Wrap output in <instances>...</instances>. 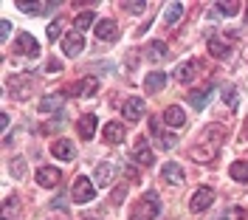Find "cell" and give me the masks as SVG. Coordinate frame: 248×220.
<instances>
[{
  "instance_id": "cell-5",
  "label": "cell",
  "mask_w": 248,
  "mask_h": 220,
  "mask_svg": "<svg viewBox=\"0 0 248 220\" xmlns=\"http://www.w3.org/2000/svg\"><path fill=\"white\" fill-rule=\"evenodd\" d=\"M212 204H215V189L201 187V189H195V195H192V201H189V209L198 215V212H206Z\"/></svg>"
},
{
  "instance_id": "cell-14",
  "label": "cell",
  "mask_w": 248,
  "mask_h": 220,
  "mask_svg": "<svg viewBox=\"0 0 248 220\" xmlns=\"http://www.w3.org/2000/svg\"><path fill=\"white\" fill-rule=\"evenodd\" d=\"M102 136H105V141L108 144H122L124 136H127V127H124L122 122H108L105 130H102Z\"/></svg>"
},
{
  "instance_id": "cell-23",
  "label": "cell",
  "mask_w": 248,
  "mask_h": 220,
  "mask_svg": "<svg viewBox=\"0 0 248 220\" xmlns=\"http://www.w3.org/2000/svg\"><path fill=\"white\" fill-rule=\"evenodd\" d=\"M74 26H77L79 34L93 29V26H99V23H96V12H91V9H88V12H79V15L74 17Z\"/></svg>"
},
{
  "instance_id": "cell-19",
  "label": "cell",
  "mask_w": 248,
  "mask_h": 220,
  "mask_svg": "<svg viewBox=\"0 0 248 220\" xmlns=\"http://www.w3.org/2000/svg\"><path fill=\"white\" fill-rule=\"evenodd\" d=\"M77 130H79V136H82L85 141H91L93 136H96V116H93V113L82 116V119L77 122Z\"/></svg>"
},
{
  "instance_id": "cell-21",
  "label": "cell",
  "mask_w": 248,
  "mask_h": 220,
  "mask_svg": "<svg viewBox=\"0 0 248 220\" xmlns=\"http://www.w3.org/2000/svg\"><path fill=\"white\" fill-rule=\"evenodd\" d=\"M164 122H167V127L178 130V127L186 125V113L178 108V105H172V108H167V113H164Z\"/></svg>"
},
{
  "instance_id": "cell-42",
  "label": "cell",
  "mask_w": 248,
  "mask_h": 220,
  "mask_svg": "<svg viewBox=\"0 0 248 220\" xmlns=\"http://www.w3.org/2000/svg\"><path fill=\"white\" fill-rule=\"evenodd\" d=\"M246 23H248V15H246Z\"/></svg>"
},
{
  "instance_id": "cell-40",
  "label": "cell",
  "mask_w": 248,
  "mask_h": 220,
  "mask_svg": "<svg viewBox=\"0 0 248 220\" xmlns=\"http://www.w3.org/2000/svg\"><path fill=\"white\" fill-rule=\"evenodd\" d=\"M9 122H12V119H9V113H3V116H0V127H3V130H9Z\"/></svg>"
},
{
  "instance_id": "cell-32",
  "label": "cell",
  "mask_w": 248,
  "mask_h": 220,
  "mask_svg": "<svg viewBox=\"0 0 248 220\" xmlns=\"http://www.w3.org/2000/svg\"><path fill=\"white\" fill-rule=\"evenodd\" d=\"M17 209H20V201L17 198H6V204H3V220H12Z\"/></svg>"
},
{
  "instance_id": "cell-29",
  "label": "cell",
  "mask_w": 248,
  "mask_h": 220,
  "mask_svg": "<svg viewBox=\"0 0 248 220\" xmlns=\"http://www.w3.org/2000/svg\"><path fill=\"white\" fill-rule=\"evenodd\" d=\"M223 105H226L229 110H237L240 96H237V88H234V85H226V88H223Z\"/></svg>"
},
{
  "instance_id": "cell-27",
  "label": "cell",
  "mask_w": 248,
  "mask_h": 220,
  "mask_svg": "<svg viewBox=\"0 0 248 220\" xmlns=\"http://www.w3.org/2000/svg\"><path fill=\"white\" fill-rule=\"evenodd\" d=\"M31 91H34V82L26 79V85H15V82H9V94L15 96V99H29Z\"/></svg>"
},
{
  "instance_id": "cell-13",
  "label": "cell",
  "mask_w": 248,
  "mask_h": 220,
  "mask_svg": "<svg viewBox=\"0 0 248 220\" xmlns=\"http://www.w3.org/2000/svg\"><path fill=\"white\" fill-rule=\"evenodd\" d=\"M17 54H26V57H40V46H37V40L31 37L29 31H23L20 37H17Z\"/></svg>"
},
{
  "instance_id": "cell-17",
  "label": "cell",
  "mask_w": 248,
  "mask_h": 220,
  "mask_svg": "<svg viewBox=\"0 0 248 220\" xmlns=\"http://www.w3.org/2000/svg\"><path fill=\"white\" fill-rule=\"evenodd\" d=\"M96 37L105 40V43H116V40H119V26H116L113 20H99V26H96Z\"/></svg>"
},
{
  "instance_id": "cell-26",
  "label": "cell",
  "mask_w": 248,
  "mask_h": 220,
  "mask_svg": "<svg viewBox=\"0 0 248 220\" xmlns=\"http://www.w3.org/2000/svg\"><path fill=\"white\" fill-rule=\"evenodd\" d=\"M164 57H167V43H164V40H153V43L147 46V60L161 63Z\"/></svg>"
},
{
  "instance_id": "cell-15",
  "label": "cell",
  "mask_w": 248,
  "mask_h": 220,
  "mask_svg": "<svg viewBox=\"0 0 248 220\" xmlns=\"http://www.w3.org/2000/svg\"><path fill=\"white\" fill-rule=\"evenodd\" d=\"M99 91V82L93 77H88V79H79V82H74L71 88H68V94L71 96H93Z\"/></svg>"
},
{
  "instance_id": "cell-35",
  "label": "cell",
  "mask_w": 248,
  "mask_h": 220,
  "mask_svg": "<svg viewBox=\"0 0 248 220\" xmlns=\"http://www.w3.org/2000/svg\"><path fill=\"white\" fill-rule=\"evenodd\" d=\"M12 175L15 178H23L26 175V161L23 158H12Z\"/></svg>"
},
{
  "instance_id": "cell-11",
  "label": "cell",
  "mask_w": 248,
  "mask_h": 220,
  "mask_svg": "<svg viewBox=\"0 0 248 220\" xmlns=\"http://www.w3.org/2000/svg\"><path fill=\"white\" fill-rule=\"evenodd\" d=\"M51 153H54V158H60V161H74L77 158V144L71 141V139H60V141H54Z\"/></svg>"
},
{
  "instance_id": "cell-8",
  "label": "cell",
  "mask_w": 248,
  "mask_h": 220,
  "mask_svg": "<svg viewBox=\"0 0 248 220\" xmlns=\"http://www.w3.org/2000/svg\"><path fill=\"white\" fill-rule=\"evenodd\" d=\"M34 178H37V184H40L43 189H54L62 181V173L57 170V167H40Z\"/></svg>"
},
{
  "instance_id": "cell-41",
  "label": "cell",
  "mask_w": 248,
  "mask_h": 220,
  "mask_svg": "<svg viewBox=\"0 0 248 220\" xmlns=\"http://www.w3.org/2000/svg\"><path fill=\"white\" fill-rule=\"evenodd\" d=\"M85 220H96V218H85Z\"/></svg>"
},
{
  "instance_id": "cell-12",
  "label": "cell",
  "mask_w": 248,
  "mask_h": 220,
  "mask_svg": "<svg viewBox=\"0 0 248 220\" xmlns=\"http://www.w3.org/2000/svg\"><path fill=\"white\" fill-rule=\"evenodd\" d=\"M161 178L172 184V187H181L184 184V170H181V164H175V161H167L164 167H161Z\"/></svg>"
},
{
  "instance_id": "cell-7",
  "label": "cell",
  "mask_w": 248,
  "mask_h": 220,
  "mask_svg": "<svg viewBox=\"0 0 248 220\" xmlns=\"http://www.w3.org/2000/svg\"><path fill=\"white\" fill-rule=\"evenodd\" d=\"M122 116L127 119V122H133V125H136L141 116H144V99H139V96H130V99H124Z\"/></svg>"
},
{
  "instance_id": "cell-4",
  "label": "cell",
  "mask_w": 248,
  "mask_h": 220,
  "mask_svg": "<svg viewBox=\"0 0 248 220\" xmlns=\"http://www.w3.org/2000/svg\"><path fill=\"white\" fill-rule=\"evenodd\" d=\"M71 198H74V204H91L93 198H96V184H93V181H88L85 175H82V178H77Z\"/></svg>"
},
{
  "instance_id": "cell-22",
  "label": "cell",
  "mask_w": 248,
  "mask_h": 220,
  "mask_svg": "<svg viewBox=\"0 0 248 220\" xmlns=\"http://www.w3.org/2000/svg\"><path fill=\"white\" fill-rule=\"evenodd\" d=\"M195 74H198V63H195V60H186L184 65L175 68V79H178V82H192Z\"/></svg>"
},
{
  "instance_id": "cell-1",
  "label": "cell",
  "mask_w": 248,
  "mask_h": 220,
  "mask_svg": "<svg viewBox=\"0 0 248 220\" xmlns=\"http://www.w3.org/2000/svg\"><path fill=\"white\" fill-rule=\"evenodd\" d=\"M223 139H226V130L217 125H209L201 133V139L195 141V147H192V158L201 161V164H212L217 153H220V147H223Z\"/></svg>"
},
{
  "instance_id": "cell-2",
  "label": "cell",
  "mask_w": 248,
  "mask_h": 220,
  "mask_svg": "<svg viewBox=\"0 0 248 220\" xmlns=\"http://www.w3.org/2000/svg\"><path fill=\"white\" fill-rule=\"evenodd\" d=\"M161 215V201L155 192H147L139 204L133 206V220H153Z\"/></svg>"
},
{
  "instance_id": "cell-6",
  "label": "cell",
  "mask_w": 248,
  "mask_h": 220,
  "mask_svg": "<svg viewBox=\"0 0 248 220\" xmlns=\"http://www.w3.org/2000/svg\"><path fill=\"white\" fill-rule=\"evenodd\" d=\"M116 175H119V167H116L113 161H102V164L96 167L93 184H96V187H110V184L116 181Z\"/></svg>"
},
{
  "instance_id": "cell-28",
  "label": "cell",
  "mask_w": 248,
  "mask_h": 220,
  "mask_svg": "<svg viewBox=\"0 0 248 220\" xmlns=\"http://www.w3.org/2000/svg\"><path fill=\"white\" fill-rule=\"evenodd\" d=\"M229 173L237 184H246L248 181V161H234L232 167H229Z\"/></svg>"
},
{
  "instance_id": "cell-3",
  "label": "cell",
  "mask_w": 248,
  "mask_h": 220,
  "mask_svg": "<svg viewBox=\"0 0 248 220\" xmlns=\"http://www.w3.org/2000/svg\"><path fill=\"white\" fill-rule=\"evenodd\" d=\"M150 136L155 139V150H172L175 141H178V136H175V133H167V130H164V125H161V119H158V116L150 119Z\"/></svg>"
},
{
  "instance_id": "cell-25",
  "label": "cell",
  "mask_w": 248,
  "mask_h": 220,
  "mask_svg": "<svg viewBox=\"0 0 248 220\" xmlns=\"http://www.w3.org/2000/svg\"><path fill=\"white\" fill-rule=\"evenodd\" d=\"M181 17H184V3H167V9H164V23H167V26H175Z\"/></svg>"
},
{
  "instance_id": "cell-34",
  "label": "cell",
  "mask_w": 248,
  "mask_h": 220,
  "mask_svg": "<svg viewBox=\"0 0 248 220\" xmlns=\"http://www.w3.org/2000/svg\"><path fill=\"white\" fill-rule=\"evenodd\" d=\"M62 119H65V113H57V119H51L48 125H43V133H60L62 130Z\"/></svg>"
},
{
  "instance_id": "cell-18",
  "label": "cell",
  "mask_w": 248,
  "mask_h": 220,
  "mask_svg": "<svg viewBox=\"0 0 248 220\" xmlns=\"http://www.w3.org/2000/svg\"><path fill=\"white\" fill-rule=\"evenodd\" d=\"M62 105H65V94H48L40 99V110L43 113H62Z\"/></svg>"
},
{
  "instance_id": "cell-33",
  "label": "cell",
  "mask_w": 248,
  "mask_h": 220,
  "mask_svg": "<svg viewBox=\"0 0 248 220\" xmlns=\"http://www.w3.org/2000/svg\"><path fill=\"white\" fill-rule=\"evenodd\" d=\"M46 37H48V40H51V43H57V40H60V37H62V20H54V23L48 26Z\"/></svg>"
},
{
  "instance_id": "cell-37",
  "label": "cell",
  "mask_w": 248,
  "mask_h": 220,
  "mask_svg": "<svg viewBox=\"0 0 248 220\" xmlns=\"http://www.w3.org/2000/svg\"><path fill=\"white\" fill-rule=\"evenodd\" d=\"M124 195H127V187H116V192H113V204L116 206L124 204Z\"/></svg>"
},
{
  "instance_id": "cell-36",
  "label": "cell",
  "mask_w": 248,
  "mask_h": 220,
  "mask_svg": "<svg viewBox=\"0 0 248 220\" xmlns=\"http://www.w3.org/2000/svg\"><path fill=\"white\" fill-rule=\"evenodd\" d=\"M122 9L124 12H136V15H139V12L147 9V3H141V0H136V3H122Z\"/></svg>"
},
{
  "instance_id": "cell-39",
  "label": "cell",
  "mask_w": 248,
  "mask_h": 220,
  "mask_svg": "<svg viewBox=\"0 0 248 220\" xmlns=\"http://www.w3.org/2000/svg\"><path fill=\"white\" fill-rule=\"evenodd\" d=\"M0 34H3V37L12 34V23H9V20H0Z\"/></svg>"
},
{
  "instance_id": "cell-16",
  "label": "cell",
  "mask_w": 248,
  "mask_h": 220,
  "mask_svg": "<svg viewBox=\"0 0 248 220\" xmlns=\"http://www.w3.org/2000/svg\"><path fill=\"white\" fill-rule=\"evenodd\" d=\"M133 161H136V164H141V167H150V164L155 161V153L150 150V144L144 141V139H139V141H136V150H133Z\"/></svg>"
},
{
  "instance_id": "cell-20",
  "label": "cell",
  "mask_w": 248,
  "mask_h": 220,
  "mask_svg": "<svg viewBox=\"0 0 248 220\" xmlns=\"http://www.w3.org/2000/svg\"><path fill=\"white\" fill-rule=\"evenodd\" d=\"M164 85H167V74H161V71H153L150 77L144 79V91L147 94H161Z\"/></svg>"
},
{
  "instance_id": "cell-38",
  "label": "cell",
  "mask_w": 248,
  "mask_h": 220,
  "mask_svg": "<svg viewBox=\"0 0 248 220\" xmlns=\"http://www.w3.org/2000/svg\"><path fill=\"white\" fill-rule=\"evenodd\" d=\"M51 206H54V209H65V212H68V198H54V201H51Z\"/></svg>"
},
{
  "instance_id": "cell-31",
  "label": "cell",
  "mask_w": 248,
  "mask_h": 220,
  "mask_svg": "<svg viewBox=\"0 0 248 220\" xmlns=\"http://www.w3.org/2000/svg\"><path fill=\"white\" fill-rule=\"evenodd\" d=\"M17 9H20L23 15H40V12L48 9V3H26V0H17Z\"/></svg>"
},
{
  "instance_id": "cell-30",
  "label": "cell",
  "mask_w": 248,
  "mask_h": 220,
  "mask_svg": "<svg viewBox=\"0 0 248 220\" xmlns=\"http://www.w3.org/2000/svg\"><path fill=\"white\" fill-rule=\"evenodd\" d=\"M215 12L217 15H223V17H232V15H237L240 12V3H234V0H220V3H215Z\"/></svg>"
},
{
  "instance_id": "cell-9",
  "label": "cell",
  "mask_w": 248,
  "mask_h": 220,
  "mask_svg": "<svg viewBox=\"0 0 248 220\" xmlns=\"http://www.w3.org/2000/svg\"><path fill=\"white\" fill-rule=\"evenodd\" d=\"M82 48H85V37L79 31L65 34V40H62V54H65V57H79Z\"/></svg>"
},
{
  "instance_id": "cell-24",
  "label": "cell",
  "mask_w": 248,
  "mask_h": 220,
  "mask_svg": "<svg viewBox=\"0 0 248 220\" xmlns=\"http://www.w3.org/2000/svg\"><path fill=\"white\" fill-rule=\"evenodd\" d=\"M209 54H212L215 60H223V57L232 54V48H229V43H223L220 37H209Z\"/></svg>"
},
{
  "instance_id": "cell-10",
  "label": "cell",
  "mask_w": 248,
  "mask_h": 220,
  "mask_svg": "<svg viewBox=\"0 0 248 220\" xmlns=\"http://www.w3.org/2000/svg\"><path fill=\"white\" fill-rule=\"evenodd\" d=\"M212 94H215V85H203V88H198V91H189V105L195 110H203L206 105H209V99H212Z\"/></svg>"
}]
</instances>
